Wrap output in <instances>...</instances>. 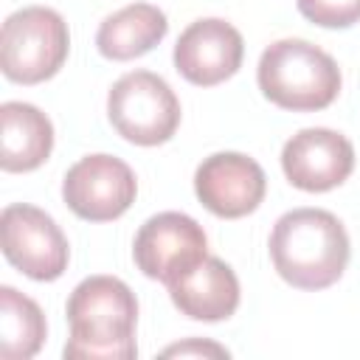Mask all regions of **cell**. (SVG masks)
<instances>
[{"mask_svg":"<svg viewBox=\"0 0 360 360\" xmlns=\"http://www.w3.org/2000/svg\"><path fill=\"white\" fill-rule=\"evenodd\" d=\"M132 256L146 278L166 287L208 256V236L202 225L180 211H160L149 217L135 233Z\"/></svg>","mask_w":360,"mask_h":360,"instance_id":"7","label":"cell"},{"mask_svg":"<svg viewBox=\"0 0 360 360\" xmlns=\"http://www.w3.org/2000/svg\"><path fill=\"white\" fill-rule=\"evenodd\" d=\"M349 233L323 208H292L281 214L270 233L276 273L298 290L332 287L349 264Z\"/></svg>","mask_w":360,"mask_h":360,"instance_id":"2","label":"cell"},{"mask_svg":"<svg viewBox=\"0 0 360 360\" xmlns=\"http://www.w3.org/2000/svg\"><path fill=\"white\" fill-rule=\"evenodd\" d=\"M197 200L222 219H239L259 208L267 191L264 169L242 152L208 155L194 172Z\"/></svg>","mask_w":360,"mask_h":360,"instance_id":"9","label":"cell"},{"mask_svg":"<svg viewBox=\"0 0 360 360\" xmlns=\"http://www.w3.org/2000/svg\"><path fill=\"white\" fill-rule=\"evenodd\" d=\"M186 357V354H214V357H228V349L217 346V343H200V340H188V343H177V346H169L163 349V357Z\"/></svg>","mask_w":360,"mask_h":360,"instance_id":"17","label":"cell"},{"mask_svg":"<svg viewBox=\"0 0 360 360\" xmlns=\"http://www.w3.org/2000/svg\"><path fill=\"white\" fill-rule=\"evenodd\" d=\"M70 34L59 11L25 6L6 17L0 34L3 76L17 84H39L59 73L68 59Z\"/></svg>","mask_w":360,"mask_h":360,"instance_id":"4","label":"cell"},{"mask_svg":"<svg viewBox=\"0 0 360 360\" xmlns=\"http://www.w3.org/2000/svg\"><path fill=\"white\" fill-rule=\"evenodd\" d=\"M70 338L65 357L70 360H132L138 301L115 276H90L79 281L68 298Z\"/></svg>","mask_w":360,"mask_h":360,"instance_id":"1","label":"cell"},{"mask_svg":"<svg viewBox=\"0 0 360 360\" xmlns=\"http://www.w3.org/2000/svg\"><path fill=\"white\" fill-rule=\"evenodd\" d=\"M281 169L301 191H329L340 186L354 169V146L346 135L326 127H307L295 132L281 149Z\"/></svg>","mask_w":360,"mask_h":360,"instance_id":"10","label":"cell"},{"mask_svg":"<svg viewBox=\"0 0 360 360\" xmlns=\"http://www.w3.org/2000/svg\"><path fill=\"white\" fill-rule=\"evenodd\" d=\"M138 194L135 172L115 155H87L62 180V200L87 222L118 219Z\"/></svg>","mask_w":360,"mask_h":360,"instance_id":"8","label":"cell"},{"mask_svg":"<svg viewBox=\"0 0 360 360\" xmlns=\"http://www.w3.org/2000/svg\"><path fill=\"white\" fill-rule=\"evenodd\" d=\"M169 31L166 14L152 3H129L101 20L96 48L112 62H127L149 53Z\"/></svg>","mask_w":360,"mask_h":360,"instance_id":"14","label":"cell"},{"mask_svg":"<svg viewBox=\"0 0 360 360\" xmlns=\"http://www.w3.org/2000/svg\"><path fill=\"white\" fill-rule=\"evenodd\" d=\"M172 304L194 321H225L239 307V278L217 256H205L169 284Z\"/></svg>","mask_w":360,"mask_h":360,"instance_id":"12","label":"cell"},{"mask_svg":"<svg viewBox=\"0 0 360 360\" xmlns=\"http://www.w3.org/2000/svg\"><path fill=\"white\" fill-rule=\"evenodd\" d=\"M53 149L51 118L25 101L0 104V169L3 172H34Z\"/></svg>","mask_w":360,"mask_h":360,"instance_id":"13","label":"cell"},{"mask_svg":"<svg viewBox=\"0 0 360 360\" xmlns=\"http://www.w3.org/2000/svg\"><path fill=\"white\" fill-rule=\"evenodd\" d=\"M48 326L39 304L14 287H0V357L28 360L45 343Z\"/></svg>","mask_w":360,"mask_h":360,"instance_id":"15","label":"cell"},{"mask_svg":"<svg viewBox=\"0 0 360 360\" xmlns=\"http://www.w3.org/2000/svg\"><path fill=\"white\" fill-rule=\"evenodd\" d=\"M3 256L34 281H53L68 270L70 245L62 228L37 205L14 202L0 214Z\"/></svg>","mask_w":360,"mask_h":360,"instance_id":"6","label":"cell"},{"mask_svg":"<svg viewBox=\"0 0 360 360\" xmlns=\"http://www.w3.org/2000/svg\"><path fill=\"white\" fill-rule=\"evenodd\" d=\"M295 6L321 28H349L360 22V0H295Z\"/></svg>","mask_w":360,"mask_h":360,"instance_id":"16","label":"cell"},{"mask_svg":"<svg viewBox=\"0 0 360 360\" xmlns=\"http://www.w3.org/2000/svg\"><path fill=\"white\" fill-rule=\"evenodd\" d=\"M245 56L242 34L219 17L194 20L174 45V68L177 73L197 84V87H214L225 79H231Z\"/></svg>","mask_w":360,"mask_h":360,"instance_id":"11","label":"cell"},{"mask_svg":"<svg viewBox=\"0 0 360 360\" xmlns=\"http://www.w3.org/2000/svg\"><path fill=\"white\" fill-rule=\"evenodd\" d=\"M256 79L267 101L292 112L323 110L340 93L338 62L307 39H278L267 45Z\"/></svg>","mask_w":360,"mask_h":360,"instance_id":"3","label":"cell"},{"mask_svg":"<svg viewBox=\"0 0 360 360\" xmlns=\"http://www.w3.org/2000/svg\"><path fill=\"white\" fill-rule=\"evenodd\" d=\"M107 115L124 141L158 146L177 132L180 101L163 76L152 70H132L110 87Z\"/></svg>","mask_w":360,"mask_h":360,"instance_id":"5","label":"cell"}]
</instances>
